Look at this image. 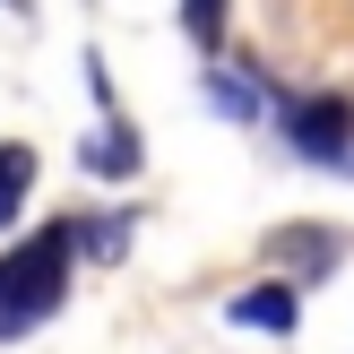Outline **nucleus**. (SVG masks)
<instances>
[{
    "label": "nucleus",
    "instance_id": "nucleus-4",
    "mask_svg": "<svg viewBox=\"0 0 354 354\" xmlns=\"http://www.w3.org/2000/svg\"><path fill=\"white\" fill-rule=\"evenodd\" d=\"M26 190H35V147H26V138H9V147H0V234L17 225Z\"/></svg>",
    "mask_w": 354,
    "mask_h": 354
},
{
    "label": "nucleus",
    "instance_id": "nucleus-6",
    "mask_svg": "<svg viewBox=\"0 0 354 354\" xmlns=\"http://www.w3.org/2000/svg\"><path fill=\"white\" fill-rule=\"evenodd\" d=\"M207 104L234 113V121H251L259 113V78H242V69H207Z\"/></svg>",
    "mask_w": 354,
    "mask_h": 354
},
{
    "label": "nucleus",
    "instance_id": "nucleus-7",
    "mask_svg": "<svg viewBox=\"0 0 354 354\" xmlns=\"http://www.w3.org/2000/svg\"><path fill=\"white\" fill-rule=\"evenodd\" d=\"M268 251H277V259H294V268H303V277H320V268H328V251H337V242H328L320 225H311V234H277Z\"/></svg>",
    "mask_w": 354,
    "mask_h": 354
},
{
    "label": "nucleus",
    "instance_id": "nucleus-1",
    "mask_svg": "<svg viewBox=\"0 0 354 354\" xmlns=\"http://www.w3.org/2000/svg\"><path fill=\"white\" fill-rule=\"evenodd\" d=\"M69 225H44L35 242H17L9 259H0V337H26L35 320H52L69 294Z\"/></svg>",
    "mask_w": 354,
    "mask_h": 354
},
{
    "label": "nucleus",
    "instance_id": "nucleus-5",
    "mask_svg": "<svg viewBox=\"0 0 354 354\" xmlns=\"http://www.w3.org/2000/svg\"><path fill=\"white\" fill-rule=\"evenodd\" d=\"M86 173H113V182H121V173H138V138L130 130H121V121H104V130H86Z\"/></svg>",
    "mask_w": 354,
    "mask_h": 354
},
{
    "label": "nucleus",
    "instance_id": "nucleus-2",
    "mask_svg": "<svg viewBox=\"0 0 354 354\" xmlns=\"http://www.w3.org/2000/svg\"><path fill=\"white\" fill-rule=\"evenodd\" d=\"M286 138L303 156H320V165H337V156H354V104L346 95H303L286 113Z\"/></svg>",
    "mask_w": 354,
    "mask_h": 354
},
{
    "label": "nucleus",
    "instance_id": "nucleus-3",
    "mask_svg": "<svg viewBox=\"0 0 354 354\" xmlns=\"http://www.w3.org/2000/svg\"><path fill=\"white\" fill-rule=\"evenodd\" d=\"M234 328H268V337H286V328H294V294H286V286L234 294Z\"/></svg>",
    "mask_w": 354,
    "mask_h": 354
},
{
    "label": "nucleus",
    "instance_id": "nucleus-8",
    "mask_svg": "<svg viewBox=\"0 0 354 354\" xmlns=\"http://www.w3.org/2000/svg\"><path fill=\"white\" fill-rule=\"evenodd\" d=\"M182 17H190V44H199V52L225 44V0H182Z\"/></svg>",
    "mask_w": 354,
    "mask_h": 354
}]
</instances>
